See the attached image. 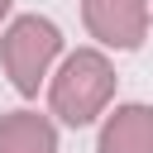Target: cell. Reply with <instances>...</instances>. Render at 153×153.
Wrapping results in <instances>:
<instances>
[{"mask_svg":"<svg viewBox=\"0 0 153 153\" xmlns=\"http://www.w3.org/2000/svg\"><path fill=\"white\" fill-rule=\"evenodd\" d=\"M115 96V67L100 57V53H91V48H81V53H72L67 62H62V72L53 76V115L62 120V124H72V129H81V124H91L100 110H105V100Z\"/></svg>","mask_w":153,"mask_h":153,"instance_id":"1","label":"cell"},{"mask_svg":"<svg viewBox=\"0 0 153 153\" xmlns=\"http://www.w3.org/2000/svg\"><path fill=\"white\" fill-rule=\"evenodd\" d=\"M57 48H62L57 24H48L38 14H24V19L10 24V33L0 43V57H5V72H10L19 96H38V81L48 76V62L57 57Z\"/></svg>","mask_w":153,"mask_h":153,"instance_id":"2","label":"cell"},{"mask_svg":"<svg viewBox=\"0 0 153 153\" xmlns=\"http://www.w3.org/2000/svg\"><path fill=\"white\" fill-rule=\"evenodd\" d=\"M81 19L91 38L105 48H139L148 38V5L143 0H81Z\"/></svg>","mask_w":153,"mask_h":153,"instance_id":"3","label":"cell"},{"mask_svg":"<svg viewBox=\"0 0 153 153\" xmlns=\"http://www.w3.org/2000/svg\"><path fill=\"white\" fill-rule=\"evenodd\" d=\"M100 153H153V105H120L100 129Z\"/></svg>","mask_w":153,"mask_h":153,"instance_id":"4","label":"cell"},{"mask_svg":"<svg viewBox=\"0 0 153 153\" xmlns=\"http://www.w3.org/2000/svg\"><path fill=\"white\" fill-rule=\"evenodd\" d=\"M0 153H57V129L33 110L0 115Z\"/></svg>","mask_w":153,"mask_h":153,"instance_id":"5","label":"cell"},{"mask_svg":"<svg viewBox=\"0 0 153 153\" xmlns=\"http://www.w3.org/2000/svg\"><path fill=\"white\" fill-rule=\"evenodd\" d=\"M5 10H10V0H0V19H5Z\"/></svg>","mask_w":153,"mask_h":153,"instance_id":"6","label":"cell"}]
</instances>
